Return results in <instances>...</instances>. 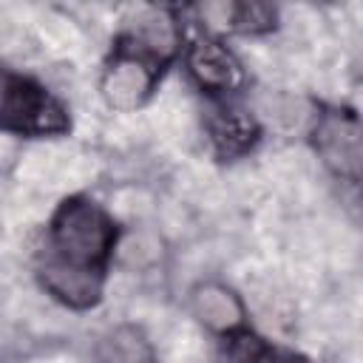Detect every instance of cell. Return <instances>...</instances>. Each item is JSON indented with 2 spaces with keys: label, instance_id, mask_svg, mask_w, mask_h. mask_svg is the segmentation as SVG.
I'll return each mask as SVG.
<instances>
[{
  "label": "cell",
  "instance_id": "5",
  "mask_svg": "<svg viewBox=\"0 0 363 363\" xmlns=\"http://www.w3.org/2000/svg\"><path fill=\"white\" fill-rule=\"evenodd\" d=\"M147 88H150V71L133 57L116 60L102 79V91H105L108 105H113L119 111L136 108L147 96Z\"/></svg>",
  "mask_w": 363,
  "mask_h": 363
},
{
  "label": "cell",
  "instance_id": "10",
  "mask_svg": "<svg viewBox=\"0 0 363 363\" xmlns=\"http://www.w3.org/2000/svg\"><path fill=\"white\" fill-rule=\"evenodd\" d=\"M105 360L108 363H153L145 337L136 329H116L105 340Z\"/></svg>",
  "mask_w": 363,
  "mask_h": 363
},
{
  "label": "cell",
  "instance_id": "6",
  "mask_svg": "<svg viewBox=\"0 0 363 363\" xmlns=\"http://www.w3.org/2000/svg\"><path fill=\"white\" fill-rule=\"evenodd\" d=\"M190 71L207 88H233L238 82L235 60L216 43H199L190 51Z\"/></svg>",
  "mask_w": 363,
  "mask_h": 363
},
{
  "label": "cell",
  "instance_id": "15",
  "mask_svg": "<svg viewBox=\"0 0 363 363\" xmlns=\"http://www.w3.org/2000/svg\"><path fill=\"white\" fill-rule=\"evenodd\" d=\"M272 20V11L267 6H258V3H250V6H238V17H235V26L238 28H250V31H258L264 26H269Z\"/></svg>",
  "mask_w": 363,
  "mask_h": 363
},
{
  "label": "cell",
  "instance_id": "12",
  "mask_svg": "<svg viewBox=\"0 0 363 363\" xmlns=\"http://www.w3.org/2000/svg\"><path fill=\"white\" fill-rule=\"evenodd\" d=\"M227 360L230 363H278L275 354L264 343H258V337H238Z\"/></svg>",
  "mask_w": 363,
  "mask_h": 363
},
{
  "label": "cell",
  "instance_id": "8",
  "mask_svg": "<svg viewBox=\"0 0 363 363\" xmlns=\"http://www.w3.org/2000/svg\"><path fill=\"white\" fill-rule=\"evenodd\" d=\"M136 34L139 40L156 51V54H170L176 45V28L173 20L167 17V11L162 9H142L136 14Z\"/></svg>",
  "mask_w": 363,
  "mask_h": 363
},
{
  "label": "cell",
  "instance_id": "14",
  "mask_svg": "<svg viewBox=\"0 0 363 363\" xmlns=\"http://www.w3.org/2000/svg\"><path fill=\"white\" fill-rule=\"evenodd\" d=\"M201 17L216 28H230V26H235L238 6H233V3H204Z\"/></svg>",
  "mask_w": 363,
  "mask_h": 363
},
{
  "label": "cell",
  "instance_id": "11",
  "mask_svg": "<svg viewBox=\"0 0 363 363\" xmlns=\"http://www.w3.org/2000/svg\"><path fill=\"white\" fill-rule=\"evenodd\" d=\"M261 111L281 128H298L306 116V105L289 94H272L261 99Z\"/></svg>",
  "mask_w": 363,
  "mask_h": 363
},
{
  "label": "cell",
  "instance_id": "7",
  "mask_svg": "<svg viewBox=\"0 0 363 363\" xmlns=\"http://www.w3.org/2000/svg\"><path fill=\"white\" fill-rule=\"evenodd\" d=\"M193 312L201 323L218 332L233 329L241 320V303L235 301V295H230L224 286H216V284L199 286L193 292Z\"/></svg>",
  "mask_w": 363,
  "mask_h": 363
},
{
  "label": "cell",
  "instance_id": "1",
  "mask_svg": "<svg viewBox=\"0 0 363 363\" xmlns=\"http://www.w3.org/2000/svg\"><path fill=\"white\" fill-rule=\"evenodd\" d=\"M111 241V224L108 218L88 201H71L60 210L54 221V247L57 258L91 269L96 264Z\"/></svg>",
  "mask_w": 363,
  "mask_h": 363
},
{
  "label": "cell",
  "instance_id": "4",
  "mask_svg": "<svg viewBox=\"0 0 363 363\" xmlns=\"http://www.w3.org/2000/svg\"><path fill=\"white\" fill-rule=\"evenodd\" d=\"M43 281L57 298H62L71 306H88V303L96 301V292H99V278H96L94 269L74 267V264H68L57 255H51L45 261Z\"/></svg>",
  "mask_w": 363,
  "mask_h": 363
},
{
  "label": "cell",
  "instance_id": "9",
  "mask_svg": "<svg viewBox=\"0 0 363 363\" xmlns=\"http://www.w3.org/2000/svg\"><path fill=\"white\" fill-rule=\"evenodd\" d=\"M213 136L224 153H235L252 142V122L241 111H221L213 119Z\"/></svg>",
  "mask_w": 363,
  "mask_h": 363
},
{
  "label": "cell",
  "instance_id": "3",
  "mask_svg": "<svg viewBox=\"0 0 363 363\" xmlns=\"http://www.w3.org/2000/svg\"><path fill=\"white\" fill-rule=\"evenodd\" d=\"M315 145L323 162L340 176H363V125L346 113H326L318 125Z\"/></svg>",
  "mask_w": 363,
  "mask_h": 363
},
{
  "label": "cell",
  "instance_id": "2",
  "mask_svg": "<svg viewBox=\"0 0 363 363\" xmlns=\"http://www.w3.org/2000/svg\"><path fill=\"white\" fill-rule=\"evenodd\" d=\"M3 122L11 130L23 133H51L65 128L62 111L31 82L6 79V94H3Z\"/></svg>",
  "mask_w": 363,
  "mask_h": 363
},
{
  "label": "cell",
  "instance_id": "13",
  "mask_svg": "<svg viewBox=\"0 0 363 363\" xmlns=\"http://www.w3.org/2000/svg\"><path fill=\"white\" fill-rule=\"evenodd\" d=\"M119 255H122L125 264L142 267V264H147V261H153V258L159 255V247H156V241H153L150 235H130V238L122 244Z\"/></svg>",
  "mask_w": 363,
  "mask_h": 363
}]
</instances>
